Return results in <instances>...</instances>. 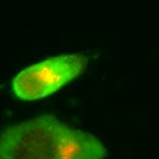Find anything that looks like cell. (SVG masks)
Masks as SVG:
<instances>
[{
  "instance_id": "cell-1",
  "label": "cell",
  "mask_w": 159,
  "mask_h": 159,
  "mask_svg": "<svg viewBox=\"0 0 159 159\" xmlns=\"http://www.w3.org/2000/svg\"><path fill=\"white\" fill-rule=\"evenodd\" d=\"M105 148L92 134L45 115L0 134V159H103Z\"/></svg>"
},
{
  "instance_id": "cell-2",
  "label": "cell",
  "mask_w": 159,
  "mask_h": 159,
  "mask_svg": "<svg viewBox=\"0 0 159 159\" xmlns=\"http://www.w3.org/2000/svg\"><path fill=\"white\" fill-rule=\"evenodd\" d=\"M80 54L61 55L32 65L13 80L14 93L19 99L33 101L49 95L75 79L87 65Z\"/></svg>"
}]
</instances>
